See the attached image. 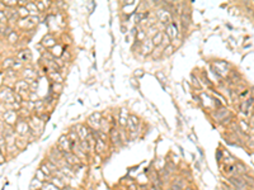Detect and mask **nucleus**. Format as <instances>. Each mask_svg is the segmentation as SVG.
<instances>
[{
	"mask_svg": "<svg viewBox=\"0 0 254 190\" xmlns=\"http://www.w3.org/2000/svg\"><path fill=\"white\" fill-rule=\"evenodd\" d=\"M57 146H59V148L62 152H70L73 143L70 142V139L68 138V134H62V136H60V138L57 141Z\"/></svg>",
	"mask_w": 254,
	"mask_h": 190,
	"instance_id": "obj_1",
	"label": "nucleus"
},
{
	"mask_svg": "<svg viewBox=\"0 0 254 190\" xmlns=\"http://www.w3.org/2000/svg\"><path fill=\"white\" fill-rule=\"evenodd\" d=\"M101 122H102V115L101 113H93L88 118V125L92 127V129L97 131V128H101Z\"/></svg>",
	"mask_w": 254,
	"mask_h": 190,
	"instance_id": "obj_2",
	"label": "nucleus"
},
{
	"mask_svg": "<svg viewBox=\"0 0 254 190\" xmlns=\"http://www.w3.org/2000/svg\"><path fill=\"white\" fill-rule=\"evenodd\" d=\"M15 131H17V133H19L21 137H24L26 134H28V132H31V127L27 122L19 120L17 124H15Z\"/></svg>",
	"mask_w": 254,
	"mask_h": 190,
	"instance_id": "obj_3",
	"label": "nucleus"
},
{
	"mask_svg": "<svg viewBox=\"0 0 254 190\" xmlns=\"http://www.w3.org/2000/svg\"><path fill=\"white\" fill-rule=\"evenodd\" d=\"M109 139L112 142L113 146H121L122 142H121V137H120V131L116 128V127H112L109 131Z\"/></svg>",
	"mask_w": 254,
	"mask_h": 190,
	"instance_id": "obj_4",
	"label": "nucleus"
},
{
	"mask_svg": "<svg viewBox=\"0 0 254 190\" xmlns=\"http://www.w3.org/2000/svg\"><path fill=\"white\" fill-rule=\"evenodd\" d=\"M76 133L79 136V139L80 141H84L87 139L92 133H89V128H88V125L85 124H79L76 125Z\"/></svg>",
	"mask_w": 254,
	"mask_h": 190,
	"instance_id": "obj_5",
	"label": "nucleus"
},
{
	"mask_svg": "<svg viewBox=\"0 0 254 190\" xmlns=\"http://www.w3.org/2000/svg\"><path fill=\"white\" fill-rule=\"evenodd\" d=\"M167 36L170 38V39H176L177 37H178V27H177V24L174 23V22H170V24H168L167 25Z\"/></svg>",
	"mask_w": 254,
	"mask_h": 190,
	"instance_id": "obj_6",
	"label": "nucleus"
},
{
	"mask_svg": "<svg viewBox=\"0 0 254 190\" xmlns=\"http://www.w3.org/2000/svg\"><path fill=\"white\" fill-rule=\"evenodd\" d=\"M156 15H158V19L160 20L162 23L170 24V13H169L168 9H159L156 11Z\"/></svg>",
	"mask_w": 254,
	"mask_h": 190,
	"instance_id": "obj_7",
	"label": "nucleus"
},
{
	"mask_svg": "<svg viewBox=\"0 0 254 190\" xmlns=\"http://www.w3.org/2000/svg\"><path fill=\"white\" fill-rule=\"evenodd\" d=\"M107 145H108V143H104L103 141H101V139H98V138H95V145H94V151H95V153L99 155V156L104 155L106 151H107V148H108Z\"/></svg>",
	"mask_w": 254,
	"mask_h": 190,
	"instance_id": "obj_8",
	"label": "nucleus"
},
{
	"mask_svg": "<svg viewBox=\"0 0 254 190\" xmlns=\"http://www.w3.org/2000/svg\"><path fill=\"white\" fill-rule=\"evenodd\" d=\"M154 47H155V46L153 44L151 39H145L144 42L141 43V52H142V53H145V55L151 53L153 50H154Z\"/></svg>",
	"mask_w": 254,
	"mask_h": 190,
	"instance_id": "obj_9",
	"label": "nucleus"
},
{
	"mask_svg": "<svg viewBox=\"0 0 254 190\" xmlns=\"http://www.w3.org/2000/svg\"><path fill=\"white\" fill-rule=\"evenodd\" d=\"M50 183H52L56 188H59V189H61V190H64V189H65L66 186H68V184L65 183V181H64L61 178H59V176H52L51 179H50Z\"/></svg>",
	"mask_w": 254,
	"mask_h": 190,
	"instance_id": "obj_10",
	"label": "nucleus"
},
{
	"mask_svg": "<svg viewBox=\"0 0 254 190\" xmlns=\"http://www.w3.org/2000/svg\"><path fill=\"white\" fill-rule=\"evenodd\" d=\"M229 180H230V183H231L238 190H244V189H245V184H244V181H243L240 178H234V176H231V178H229Z\"/></svg>",
	"mask_w": 254,
	"mask_h": 190,
	"instance_id": "obj_11",
	"label": "nucleus"
},
{
	"mask_svg": "<svg viewBox=\"0 0 254 190\" xmlns=\"http://www.w3.org/2000/svg\"><path fill=\"white\" fill-rule=\"evenodd\" d=\"M15 89H17V93L23 95L24 93H27L29 90V85L26 81H18L17 85H15Z\"/></svg>",
	"mask_w": 254,
	"mask_h": 190,
	"instance_id": "obj_12",
	"label": "nucleus"
},
{
	"mask_svg": "<svg viewBox=\"0 0 254 190\" xmlns=\"http://www.w3.org/2000/svg\"><path fill=\"white\" fill-rule=\"evenodd\" d=\"M42 44L45 46V47H55V44H56V41H55V38L51 36V34H47L45 38H43V41H42Z\"/></svg>",
	"mask_w": 254,
	"mask_h": 190,
	"instance_id": "obj_13",
	"label": "nucleus"
},
{
	"mask_svg": "<svg viewBox=\"0 0 254 190\" xmlns=\"http://www.w3.org/2000/svg\"><path fill=\"white\" fill-rule=\"evenodd\" d=\"M163 36H164V33L163 32H156V33L153 36V38H151V42H153V44L154 46H160V43H162V41H163Z\"/></svg>",
	"mask_w": 254,
	"mask_h": 190,
	"instance_id": "obj_14",
	"label": "nucleus"
},
{
	"mask_svg": "<svg viewBox=\"0 0 254 190\" xmlns=\"http://www.w3.org/2000/svg\"><path fill=\"white\" fill-rule=\"evenodd\" d=\"M181 24H182V28L183 30H187L189 24H190V18L188 17V14L187 13H183L182 14V17H181Z\"/></svg>",
	"mask_w": 254,
	"mask_h": 190,
	"instance_id": "obj_15",
	"label": "nucleus"
},
{
	"mask_svg": "<svg viewBox=\"0 0 254 190\" xmlns=\"http://www.w3.org/2000/svg\"><path fill=\"white\" fill-rule=\"evenodd\" d=\"M4 119H5V123L8 124H14L15 123V119H17V114L15 112H7L4 114Z\"/></svg>",
	"mask_w": 254,
	"mask_h": 190,
	"instance_id": "obj_16",
	"label": "nucleus"
},
{
	"mask_svg": "<svg viewBox=\"0 0 254 190\" xmlns=\"http://www.w3.org/2000/svg\"><path fill=\"white\" fill-rule=\"evenodd\" d=\"M49 75H50V77L54 80V83H57V84H61L62 83V76L60 75V72L59 71H55V70H51L50 72H49Z\"/></svg>",
	"mask_w": 254,
	"mask_h": 190,
	"instance_id": "obj_17",
	"label": "nucleus"
},
{
	"mask_svg": "<svg viewBox=\"0 0 254 190\" xmlns=\"http://www.w3.org/2000/svg\"><path fill=\"white\" fill-rule=\"evenodd\" d=\"M26 8H27V10L29 11V15H37L38 14V8H37V5H36V3H33V2H29V3H27V5H26Z\"/></svg>",
	"mask_w": 254,
	"mask_h": 190,
	"instance_id": "obj_18",
	"label": "nucleus"
},
{
	"mask_svg": "<svg viewBox=\"0 0 254 190\" xmlns=\"http://www.w3.org/2000/svg\"><path fill=\"white\" fill-rule=\"evenodd\" d=\"M18 58H21L22 62H28V61H31L32 55H31V52L28 50H24V51H21L18 53Z\"/></svg>",
	"mask_w": 254,
	"mask_h": 190,
	"instance_id": "obj_19",
	"label": "nucleus"
},
{
	"mask_svg": "<svg viewBox=\"0 0 254 190\" xmlns=\"http://www.w3.org/2000/svg\"><path fill=\"white\" fill-rule=\"evenodd\" d=\"M42 186H43V183H41L40 180H37V179L35 178L33 180H32L31 185H29V189H31V190H41Z\"/></svg>",
	"mask_w": 254,
	"mask_h": 190,
	"instance_id": "obj_20",
	"label": "nucleus"
},
{
	"mask_svg": "<svg viewBox=\"0 0 254 190\" xmlns=\"http://www.w3.org/2000/svg\"><path fill=\"white\" fill-rule=\"evenodd\" d=\"M36 179H37V180H40L41 183L50 181V178H49V176H46L45 174L42 172V170H41V169H38V170L36 171Z\"/></svg>",
	"mask_w": 254,
	"mask_h": 190,
	"instance_id": "obj_21",
	"label": "nucleus"
},
{
	"mask_svg": "<svg viewBox=\"0 0 254 190\" xmlns=\"http://www.w3.org/2000/svg\"><path fill=\"white\" fill-rule=\"evenodd\" d=\"M68 138L70 139L71 143H79V142H80V139H79L78 133H76V132H74V131H71L70 133H68Z\"/></svg>",
	"mask_w": 254,
	"mask_h": 190,
	"instance_id": "obj_22",
	"label": "nucleus"
},
{
	"mask_svg": "<svg viewBox=\"0 0 254 190\" xmlns=\"http://www.w3.org/2000/svg\"><path fill=\"white\" fill-rule=\"evenodd\" d=\"M41 190H61V189L56 188V186H55L52 183H50V181H46V183H43V186H42Z\"/></svg>",
	"mask_w": 254,
	"mask_h": 190,
	"instance_id": "obj_23",
	"label": "nucleus"
},
{
	"mask_svg": "<svg viewBox=\"0 0 254 190\" xmlns=\"http://www.w3.org/2000/svg\"><path fill=\"white\" fill-rule=\"evenodd\" d=\"M40 169L42 170V172L45 174V175H46V176H49L50 179L52 178V172L50 171V169H49V167H47V166H46V164H45V162H42V164H41Z\"/></svg>",
	"mask_w": 254,
	"mask_h": 190,
	"instance_id": "obj_24",
	"label": "nucleus"
},
{
	"mask_svg": "<svg viewBox=\"0 0 254 190\" xmlns=\"http://www.w3.org/2000/svg\"><path fill=\"white\" fill-rule=\"evenodd\" d=\"M170 43H172V39H170V38H169V37H168V36L164 33V36H163V41H162L160 46L163 47V48H165V47H167V46H169Z\"/></svg>",
	"mask_w": 254,
	"mask_h": 190,
	"instance_id": "obj_25",
	"label": "nucleus"
},
{
	"mask_svg": "<svg viewBox=\"0 0 254 190\" xmlns=\"http://www.w3.org/2000/svg\"><path fill=\"white\" fill-rule=\"evenodd\" d=\"M174 50H176V48H174V46L170 43L169 46H167L163 50V52H164V55H165V56H170V55L173 53V51H174Z\"/></svg>",
	"mask_w": 254,
	"mask_h": 190,
	"instance_id": "obj_26",
	"label": "nucleus"
},
{
	"mask_svg": "<svg viewBox=\"0 0 254 190\" xmlns=\"http://www.w3.org/2000/svg\"><path fill=\"white\" fill-rule=\"evenodd\" d=\"M165 167L169 170V172L170 174H173V172H176V170H177V166H176V164L174 162H172V161H168L167 162V165H165Z\"/></svg>",
	"mask_w": 254,
	"mask_h": 190,
	"instance_id": "obj_27",
	"label": "nucleus"
},
{
	"mask_svg": "<svg viewBox=\"0 0 254 190\" xmlns=\"http://www.w3.org/2000/svg\"><path fill=\"white\" fill-rule=\"evenodd\" d=\"M18 14L21 15V17H29V11L27 10V8L26 7H21L19 8V11H18Z\"/></svg>",
	"mask_w": 254,
	"mask_h": 190,
	"instance_id": "obj_28",
	"label": "nucleus"
},
{
	"mask_svg": "<svg viewBox=\"0 0 254 190\" xmlns=\"http://www.w3.org/2000/svg\"><path fill=\"white\" fill-rule=\"evenodd\" d=\"M36 5H37L38 10H45L47 7L50 5V3H46V2H36Z\"/></svg>",
	"mask_w": 254,
	"mask_h": 190,
	"instance_id": "obj_29",
	"label": "nucleus"
},
{
	"mask_svg": "<svg viewBox=\"0 0 254 190\" xmlns=\"http://www.w3.org/2000/svg\"><path fill=\"white\" fill-rule=\"evenodd\" d=\"M8 22V15L5 14V10H0V23L7 24Z\"/></svg>",
	"mask_w": 254,
	"mask_h": 190,
	"instance_id": "obj_30",
	"label": "nucleus"
},
{
	"mask_svg": "<svg viewBox=\"0 0 254 190\" xmlns=\"http://www.w3.org/2000/svg\"><path fill=\"white\" fill-rule=\"evenodd\" d=\"M17 39H18V36H17V33H15V32H12V33L8 36V41H9L10 43H15V42H17Z\"/></svg>",
	"mask_w": 254,
	"mask_h": 190,
	"instance_id": "obj_31",
	"label": "nucleus"
},
{
	"mask_svg": "<svg viewBox=\"0 0 254 190\" xmlns=\"http://www.w3.org/2000/svg\"><path fill=\"white\" fill-rule=\"evenodd\" d=\"M156 77L159 79V80H160V83H162V84H164V83L167 81V76H165V75H164V74H163L162 71L156 72Z\"/></svg>",
	"mask_w": 254,
	"mask_h": 190,
	"instance_id": "obj_32",
	"label": "nucleus"
},
{
	"mask_svg": "<svg viewBox=\"0 0 254 190\" xmlns=\"http://www.w3.org/2000/svg\"><path fill=\"white\" fill-rule=\"evenodd\" d=\"M129 120H130V122H132L135 125H139V124H140V120H139V118H137L135 114H130Z\"/></svg>",
	"mask_w": 254,
	"mask_h": 190,
	"instance_id": "obj_33",
	"label": "nucleus"
},
{
	"mask_svg": "<svg viewBox=\"0 0 254 190\" xmlns=\"http://www.w3.org/2000/svg\"><path fill=\"white\" fill-rule=\"evenodd\" d=\"M26 72H28V74H24L26 77H31V79H35V77H36V72H35V71H32V70H26Z\"/></svg>",
	"mask_w": 254,
	"mask_h": 190,
	"instance_id": "obj_34",
	"label": "nucleus"
},
{
	"mask_svg": "<svg viewBox=\"0 0 254 190\" xmlns=\"http://www.w3.org/2000/svg\"><path fill=\"white\" fill-rule=\"evenodd\" d=\"M52 89H54L55 91L60 93L61 89H62V85H61V84H57V83H52Z\"/></svg>",
	"mask_w": 254,
	"mask_h": 190,
	"instance_id": "obj_35",
	"label": "nucleus"
},
{
	"mask_svg": "<svg viewBox=\"0 0 254 190\" xmlns=\"http://www.w3.org/2000/svg\"><path fill=\"white\" fill-rule=\"evenodd\" d=\"M190 77H192V81H193V85H195V88H200V80H197V77H196L195 75H192Z\"/></svg>",
	"mask_w": 254,
	"mask_h": 190,
	"instance_id": "obj_36",
	"label": "nucleus"
},
{
	"mask_svg": "<svg viewBox=\"0 0 254 190\" xmlns=\"http://www.w3.org/2000/svg\"><path fill=\"white\" fill-rule=\"evenodd\" d=\"M12 65L14 66V63H13V60H12V58H8V60L4 61V66H5V67H9V66H12Z\"/></svg>",
	"mask_w": 254,
	"mask_h": 190,
	"instance_id": "obj_37",
	"label": "nucleus"
},
{
	"mask_svg": "<svg viewBox=\"0 0 254 190\" xmlns=\"http://www.w3.org/2000/svg\"><path fill=\"white\" fill-rule=\"evenodd\" d=\"M3 4L7 5V7H14V5H17L18 3H17V2H13V0H9V2H4Z\"/></svg>",
	"mask_w": 254,
	"mask_h": 190,
	"instance_id": "obj_38",
	"label": "nucleus"
},
{
	"mask_svg": "<svg viewBox=\"0 0 254 190\" xmlns=\"http://www.w3.org/2000/svg\"><path fill=\"white\" fill-rule=\"evenodd\" d=\"M139 189H140V190H150V189H149V184H148V185H146V184H140V185H139Z\"/></svg>",
	"mask_w": 254,
	"mask_h": 190,
	"instance_id": "obj_39",
	"label": "nucleus"
},
{
	"mask_svg": "<svg viewBox=\"0 0 254 190\" xmlns=\"http://www.w3.org/2000/svg\"><path fill=\"white\" fill-rule=\"evenodd\" d=\"M142 75H144V71H142V70H136V71H135V76H136V77H140V76H142Z\"/></svg>",
	"mask_w": 254,
	"mask_h": 190,
	"instance_id": "obj_40",
	"label": "nucleus"
},
{
	"mask_svg": "<svg viewBox=\"0 0 254 190\" xmlns=\"http://www.w3.org/2000/svg\"><path fill=\"white\" fill-rule=\"evenodd\" d=\"M188 137H189L190 139H192V141L195 142V143H197V142H198V141H197V138H196V136H195L193 133H190V134H188Z\"/></svg>",
	"mask_w": 254,
	"mask_h": 190,
	"instance_id": "obj_41",
	"label": "nucleus"
},
{
	"mask_svg": "<svg viewBox=\"0 0 254 190\" xmlns=\"http://www.w3.org/2000/svg\"><path fill=\"white\" fill-rule=\"evenodd\" d=\"M4 161H5V156H4V153L2 151H0V164H3Z\"/></svg>",
	"mask_w": 254,
	"mask_h": 190,
	"instance_id": "obj_42",
	"label": "nucleus"
},
{
	"mask_svg": "<svg viewBox=\"0 0 254 190\" xmlns=\"http://www.w3.org/2000/svg\"><path fill=\"white\" fill-rule=\"evenodd\" d=\"M183 190H195V188H193L192 185H187V186H186Z\"/></svg>",
	"mask_w": 254,
	"mask_h": 190,
	"instance_id": "obj_43",
	"label": "nucleus"
},
{
	"mask_svg": "<svg viewBox=\"0 0 254 190\" xmlns=\"http://www.w3.org/2000/svg\"><path fill=\"white\" fill-rule=\"evenodd\" d=\"M29 95H31V99H33V100H35V99H37V94H35V93H31Z\"/></svg>",
	"mask_w": 254,
	"mask_h": 190,
	"instance_id": "obj_44",
	"label": "nucleus"
},
{
	"mask_svg": "<svg viewBox=\"0 0 254 190\" xmlns=\"http://www.w3.org/2000/svg\"><path fill=\"white\" fill-rule=\"evenodd\" d=\"M221 156H222L221 151H217V160H221Z\"/></svg>",
	"mask_w": 254,
	"mask_h": 190,
	"instance_id": "obj_45",
	"label": "nucleus"
},
{
	"mask_svg": "<svg viewBox=\"0 0 254 190\" xmlns=\"http://www.w3.org/2000/svg\"><path fill=\"white\" fill-rule=\"evenodd\" d=\"M64 190H74V189H71V188H70V186H69V185H68V186H66V188H65V189H64Z\"/></svg>",
	"mask_w": 254,
	"mask_h": 190,
	"instance_id": "obj_46",
	"label": "nucleus"
}]
</instances>
